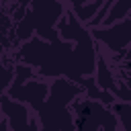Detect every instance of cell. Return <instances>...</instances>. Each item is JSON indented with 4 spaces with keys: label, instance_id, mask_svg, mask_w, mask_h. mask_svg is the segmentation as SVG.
Here are the masks:
<instances>
[{
    "label": "cell",
    "instance_id": "8992f818",
    "mask_svg": "<svg viewBox=\"0 0 131 131\" xmlns=\"http://www.w3.org/2000/svg\"><path fill=\"white\" fill-rule=\"evenodd\" d=\"M0 115L8 123L10 131H41L37 119L31 115L29 106L8 98L6 94L0 96Z\"/></svg>",
    "mask_w": 131,
    "mask_h": 131
},
{
    "label": "cell",
    "instance_id": "6da1fadb",
    "mask_svg": "<svg viewBox=\"0 0 131 131\" xmlns=\"http://www.w3.org/2000/svg\"><path fill=\"white\" fill-rule=\"evenodd\" d=\"M57 39L45 41L41 37H31L25 41L16 53L14 61L33 68L39 78H68L80 84L82 78L94 76L98 59V43L90 29L82 25L72 10L57 23Z\"/></svg>",
    "mask_w": 131,
    "mask_h": 131
},
{
    "label": "cell",
    "instance_id": "277c9868",
    "mask_svg": "<svg viewBox=\"0 0 131 131\" xmlns=\"http://www.w3.org/2000/svg\"><path fill=\"white\" fill-rule=\"evenodd\" d=\"M90 33L96 39V43L100 41L102 45H106V49L111 53H119L117 59H121L123 53H125V49H127V45L131 43V14H127L117 25L90 29Z\"/></svg>",
    "mask_w": 131,
    "mask_h": 131
},
{
    "label": "cell",
    "instance_id": "5b68a950",
    "mask_svg": "<svg viewBox=\"0 0 131 131\" xmlns=\"http://www.w3.org/2000/svg\"><path fill=\"white\" fill-rule=\"evenodd\" d=\"M49 94V82H45V78H31L27 82H12L10 88L6 90V96L16 100V102H23L27 106H31L33 111H37L41 106V102L47 98Z\"/></svg>",
    "mask_w": 131,
    "mask_h": 131
},
{
    "label": "cell",
    "instance_id": "ba28073f",
    "mask_svg": "<svg viewBox=\"0 0 131 131\" xmlns=\"http://www.w3.org/2000/svg\"><path fill=\"white\" fill-rule=\"evenodd\" d=\"M14 80V63H0V96L6 94Z\"/></svg>",
    "mask_w": 131,
    "mask_h": 131
},
{
    "label": "cell",
    "instance_id": "7a4b0ae2",
    "mask_svg": "<svg viewBox=\"0 0 131 131\" xmlns=\"http://www.w3.org/2000/svg\"><path fill=\"white\" fill-rule=\"evenodd\" d=\"M80 96H84L82 86L68 78H55L53 82H49V94L41 102V106L35 111L39 129L41 131H76L74 115L70 106Z\"/></svg>",
    "mask_w": 131,
    "mask_h": 131
},
{
    "label": "cell",
    "instance_id": "9c48e42d",
    "mask_svg": "<svg viewBox=\"0 0 131 131\" xmlns=\"http://www.w3.org/2000/svg\"><path fill=\"white\" fill-rule=\"evenodd\" d=\"M0 131H10V127H8V123L4 119H0Z\"/></svg>",
    "mask_w": 131,
    "mask_h": 131
},
{
    "label": "cell",
    "instance_id": "52a82bcc",
    "mask_svg": "<svg viewBox=\"0 0 131 131\" xmlns=\"http://www.w3.org/2000/svg\"><path fill=\"white\" fill-rule=\"evenodd\" d=\"M113 113H119V115H115L117 117V121L121 123V127H123V131H131V104L129 102H113Z\"/></svg>",
    "mask_w": 131,
    "mask_h": 131
},
{
    "label": "cell",
    "instance_id": "30bf717a",
    "mask_svg": "<svg viewBox=\"0 0 131 131\" xmlns=\"http://www.w3.org/2000/svg\"><path fill=\"white\" fill-rule=\"evenodd\" d=\"M123 59H125V61H131V49H129V51H125V53H123Z\"/></svg>",
    "mask_w": 131,
    "mask_h": 131
},
{
    "label": "cell",
    "instance_id": "3957f363",
    "mask_svg": "<svg viewBox=\"0 0 131 131\" xmlns=\"http://www.w3.org/2000/svg\"><path fill=\"white\" fill-rule=\"evenodd\" d=\"M63 16V4L61 0H33V6L29 8V12L23 16L20 25H18V37L25 39L27 35H31L33 31L45 39H57V23Z\"/></svg>",
    "mask_w": 131,
    "mask_h": 131
}]
</instances>
